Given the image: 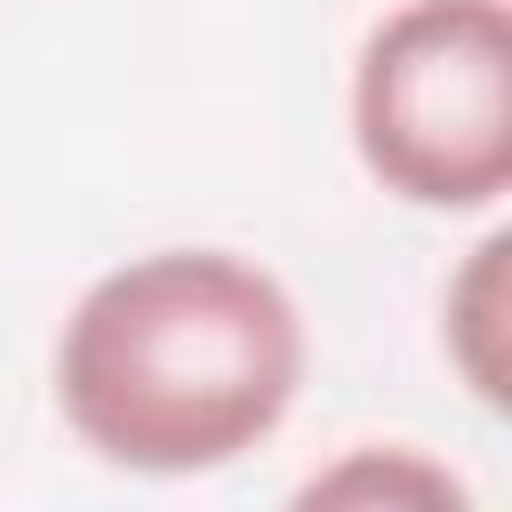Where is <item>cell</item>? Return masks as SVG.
<instances>
[{
    "label": "cell",
    "instance_id": "3957f363",
    "mask_svg": "<svg viewBox=\"0 0 512 512\" xmlns=\"http://www.w3.org/2000/svg\"><path fill=\"white\" fill-rule=\"evenodd\" d=\"M448 352H456L464 384L488 408L512 400V384H504L512 376V232H488L472 248V264L456 272V288H448Z\"/></svg>",
    "mask_w": 512,
    "mask_h": 512
},
{
    "label": "cell",
    "instance_id": "7a4b0ae2",
    "mask_svg": "<svg viewBox=\"0 0 512 512\" xmlns=\"http://www.w3.org/2000/svg\"><path fill=\"white\" fill-rule=\"evenodd\" d=\"M352 136L384 192L488 208L512 184V16L504 0H408L352 72Z\"/></svg>",
    "mask_w": 512,
    "mask_h": 512
},
{
    "label": "cell",
    "instance_id": "6da1fadb",
    "mask_svg": "<svg viewBox=\"0 0 512 512\" xmlns=\"http://www.w3.org/2000/svg\"><path fill=\"white\" fill-rule=\"evenodd\" d=\"M304 384V320L272 272L224 248H160L104 272L56 344L72 432L128 472H208L256 448Z\"/></svg>",
    "mask_w": 512,
    "mask_h": 512
},
{
    "label": "cell",
    "instance_id": "277c9868",
    "mask_svg": "<svg viewBox=\"0 0 512 512\" xmlns=\"http://www.w3.org/2000/svg\"><path fill=\"white\" fill-rule=\"evenodd\" d=\"M376 496L384 504H448V512L464 504V488L408 448H360V456H344L296 488V504H376Z\"/></svg>",
    "mask_w": 512,
    "mask_h": 512
}]
</instances>
